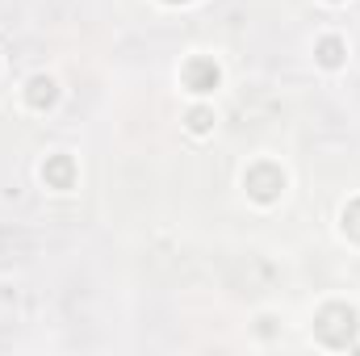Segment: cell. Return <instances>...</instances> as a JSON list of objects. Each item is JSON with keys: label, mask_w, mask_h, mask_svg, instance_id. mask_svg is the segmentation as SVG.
<instances>
[{"label": "cell", "mask_w": 360, "mask_h": 356, "mask_svg": "<svg viewBox=\"0 0 360 356\" xmlns=\"http://www.w3.org/2000/svg\"><path fill=\"white\" fill-rule=\"evenodd\" d=\"M180 80H184V89L188 92L205 96V92H214L218 84H222V68H218V59H210V55H193V59L184 63Z\"/></svg>", "instance_id": "obj_3"}, {"label": "cell", "mask_w": 360, "mask_h": 356, "mask_svg": "<svg viewBox=\"0 0 360 356\" xmlns=\"http://www.w3.org/2000/svg\"><path fill=\"white\" fill-rule=\"evenodd\" d=\"M168 4H188V0H168Z\"/></svg>", "instance_id": "obj_9"}, {"label": "cell", "mask_w": 360, "mask_h": 356, "mask_svg": "<svg viewBox=\"0 0 360 356\" xmlns=\"http://www.w3.org/2000/svg\"><path fill=\"white\" fill-rule=\"evenodd\" d=\"M314 59H319V68H327V72L344 68V59H348V46H344V38H335V34L319 38V46H314Z\"/></svg>", "instance_id": "obj_6"}, {"label": "cell", "mask_w": 360, "mask_h": 356, "mask_svg": "<svg viewBox=\"0 0 360 356\" xmlns=\"http://www.w3.org/2000/svg\"><path fill=\"white\" fill-rule=\"evenodd\" d=\"M184 126H188L193 134H210V130H214V109H205V105H193V109L184 113Z\"/></svg>", "instance_id": "obj_7"}, {"label": "cell", "mask_w": 360, "mask_h": 356, "mask_svg": "<svg viewBox=\"0 0 360 356\" xmlns=\"http://www.w3.org/2000/svg\"><path fill=\"white\" fill-rule=\"evenodd\" d=\"M42 180H46V189H72L76 184V160L72 155H46V164H42Z\"/></svg>", "instance_id": "obj_4"}, {"label": "cell", "mask_w": 360, "mask_h": 356, "mask_svg": "<svg viewBox=\"0 0 360 356\" xmlns=\"http://www.w3.org/2000/svg\"><path fill=\"white\" fill-rule=\"evenodd\" d=\"M356 327H360V314L348 302H331V306H323V310L314 314V336H319V344H327V348H348V344H356Z\"/></svg>", "instance_id": "obj_1"}, {"label": "cell", "mask_w": 360, "mask_h": 356, "mask_svg": "<svg viewBox=\"0 0 360 356\" xmlns=\"http://www.w3.org/2000/svg\"><path fill=\"white\" fill-rule=\"evenodd\" d=\"M335 4H340V0H335Z\"/></svg>", "instance_id": "obj_10"}, {"label": "cell", "mask_w": 360, "mask_h": 356, "mask_svg": "<svg viewBox=\"0 0 360 356\" xmlns=\"http://www.w3.org/2000/svg\"><path fill=\"white\" fill-rule=\"evenodd\" d=\"M243 189H248V197L260 201V205L276 201V197L285 193V172H281V164H272V160L252 164V168L243 172Z\"/></svg>", "instance_id": "obj_2"}, {"label": "cell", "mask_w": 360, "mask_h": 356, "mask_svg": "<svg viewBox=\"0 0 360 356\" xmlns=\"http://www.w3.org/2000/svg\"><path fill=\"white\" fill-rule=\"evenodd\" d=\"M344 231H348L352 239H360V197L344 205Z\"/></svg>", "instance_id": "obj_8"}, {"label": "cell", "mask_w": 360, "mask_h": 356, "mask_svg": "<svg viewBox=\"0 0 360 356\" xmlns=\"http://www.w3.org/2000/svg\"><path fill=\"white\" fill-rule=\"evenodd\" d=\"M25 101H30V109H55V101H59V84L51 80V76H30V84H25Z\"/></svg>", "instance_id": "obj_5"}]
</instances>
